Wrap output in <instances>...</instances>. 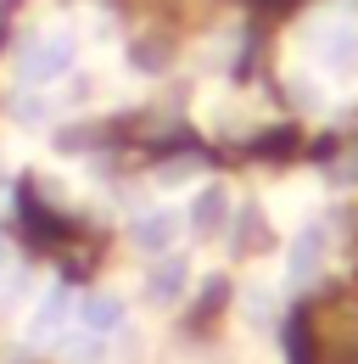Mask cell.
<instances>
[{
    "instance_id": "obj_1",
    "label": "cell",
    "mask_w": 358,
    "mask_h": 364,
    "mask_svg": "<svg viewBox=\"0 0 358 364\" xmlns=\"http://www.w3.org/2000/svg\"><path fill=\"white\" fill-rule=\"evenodd\" d=\"M73 34H34V40H23L17 50V79L28 85V90H45V85H56V79H67L73 73Z\"/></svg>"
},
{
    "instance_id": "obj_2",
    "label": "cell",
    "mask_w": 358,
    "mask_h": 364,
    "mask_svg": "<svg viewBox=\"0 0 358 364\" xmlns=\"http://www.w3.org/2000/svg\"><path fill=\"white\" fill-rule=\"evenodd\" d=\"M179 230H185V213H174V208H146L140 219H134V247L140 252H151V258H163V252H174Z\"/></svg>"
},
{
    "instance_id": "obj_3",
    "label": "cell",
    "mask_w": 358,
    "mask_h": 364,
    "mask_svg": "<svg viewBox=\"0 0 358 364\" xmlns=\"http://www.w3.org/2000/svg\"><path fill=\"white\" fill-rule=\"evenodd\" d=\"M313 62L325 68V73H353L358 68V23H336V28H325V34H313Z\"/></svg>"
},
{
    "instance_id": "obj_4",
    "label": "cell",
    "mask_w": 358,
    "mask_h": 364,
    "mask_svg": "<svg viewBox=\"0 0 358 364\" xmlns=\"http://www.w3.org/2000/svg\"><path fill=\"white\" fill-rule=\"evenodd\" d=\"M325 252H330L325 225L297 230V241H291V252H286V280H291V286H308V280H319V269H325Z\"/></svg>"
},
{
    "instance_id": "obj_5",
    "label": "cell",
    "mask_w": 358,
    "mask_h": 364,
    "mask_svg": "<svg viewBox=\"0 0 358 364\" xmlns=\"http://www.w3.org/2000/svg\"><path fill=\"white\" fill-rule=\"evenodd\" d=\"M229 208H235V196H229V185H202L196 196H190V208H185V225L196 230V235H219L229 225Z\"/></svg>"
},
{
    "instance_id": "obj_6",
    "label": "cell",
    "mask_w": 358,
    "mask_h": 364,
    "mask_svg": "<svg viewBox=\"0 0 358 364\" xmlns=\"http://www.w3.org/2000/svg\"><path fill=\"white\" fill-rule=\"evenodd\" d=\"M73 325L85 331L90 342H107L118 325H124V303L112 297V291H95V297H79L73 303Z\"/></svg>"
},
{
    "instance_id": "obj_7",
    "label": "cell",
    "mask_w": 358,
    "mask_h": 364,
    "mask_svg": "<svg viewBox=\"0 0 358 364\" xmlns=\"http://www.w3.org/2000/svg\"><path fill=\"white\" fill-rule=\"evenodd\" d=\"M67 319H73V291H67V286H50L45 303L28 314V331H23V336H28L34 348H45L56 331H67Z\"/></svg>"
},
{
    "instance_id": "obj_8",
    "label": "cell",
    "mask_w": 358,
    "mask_h": 364,
    "mask_svg": "<svg viewBox=\"0 0 358 364\" xmlns=\"http://www.w3.org/2000/svg\"><path fill=\"white\" fill-rule=\"evenodd\" d=\"M185 291H190V264H185L179 252H163V264L146 274V297H151L157 309H174Z\"/></svg>"
},
{
    "instance_id": "obj_9",
    "label": "cell",
    "mask_w": 358,
    "mask_h": 364,
    "mask_svg": "<svg viewBox=\"0 0 358 364\" xmlns=\"http://www.w3.org/2000/svg\"><path fill=\"white\" fill-rule=\"evenodd\" d=\"M6 112H11V124H23V129H45V124L56 118V107H50L40 90H28V85L11 95V107H6Z\"/></svg>"
},
{
    "instance_id": "obj_10",
    "label": "cell",
    "mask_w": 358,
    "mask_h": 364,
    "mask_svg": "<svg viewBox=\"0 0 358 364\" xmlns=\"http://www.w3.org/2000/svg\"><path fill=\"white\" fill-rule=\"evenodd\" d=\"M241 314H246V325H252V331H268V325L280 319V303H274V291H268V286H258V280H252V286L241 291Z\"/></svg>"
},
{
    "instance_id": "obj_11",
    "label": "cell",
    "mask_w": 358,
    "mask_h": 364,
    "mask_svg": "<svg viewBox=\"0 0 358 364\" xmlns=\"http://www.w3.org/2000/svg\"><path fill=\"white\" fill-rule=\"evenodd\" d=\"M190 174H196V163H174V168L163 174V185H179V180H190Z\"/></svg>"
},
{
    "instance_id": "obj_12",
    "label": "cell",
    "mask_w": 358,
    "mask_h": 364,
    "mask_svg": "<svg viewBox=\"0 0 358 364\" xmlns=\"http://www.w3.org/2000/svg\"><path fill=\"white\" fill-rule=\"evenodd\" d=\"M6 264H11V247H6V235H0V269H6Z\"/></svg>"
},
{
    "instance_id": "obj_13",
    "label": "cell",
    "mask_w": 358,
    "mask_h": 364,
    "mask_svg": "<svg viewBox=\"0 0 358 364\" xmlns=\"http://www.w3.org/2000/svg\"><path fill=\"white\" fill-rule=\"evenodd\" d=\"M0 174H6V168H0Z\"/></svg>"
}]
</instances>
